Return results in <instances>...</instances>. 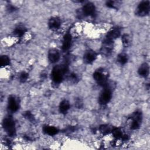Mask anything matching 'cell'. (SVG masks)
<instances>
[{
    "instance_id": "6da1fadb",
    "label": "cell",
    "mask_w": 150,
    "mask_h": 150,
    "mask_svg": "<svg viewBox=\"0 0 150 150\" xmlns=\"http://www.w3.org/2000/svg\"><path fill=\"white\" fill-rule=\"evenodd\" d=\"M68 70L67 65L66 64L55 66L51 73V77L55 83H59L63 79L64 75Z\"/></svg>"
},
{
    "instance_id": "7a4b0ae2",
    "label": "cell",
    "mask_w": 150,
    "mask_h": 150,
    "mask_svg": "<svg viewBox=\"0 0 150 150\" xmlns=\"http://www.w3.org/2000/svg\"><path fill=\"white\" fill-rule=\"evenodd\" d=\"M4 131L9 136H13L15 134V124L12 117H8L4 118L2 122Z\"/></svg>"
},
{
    "instance_id": "3957f363",
    "label": "cell",
    "mask_w": 150,
    "mask_h": 150,
    "mask_svg": "<svg viewBox=\"0 0 150 150\" xmlns=\"http://www.w3.org/2000/svg\"><path fill=\"white\" fill-rule=\"evenodd\" d=\"M142 121V114L140 111L134 112L129 118L130 128L132 129H137L139 128Z\"/></svg>"
},
{
    "instance_id": "277c9868",
    "label": "cell",
    "mask_w": 150,
    "mask_h": 150,
    "mask_svg": "<svg viewBox=\"0 0 150 150\" xmlns=\"http://www.w3.org/2000/svg\"><path fill=\"white\" fill-rule=\"evenodd\" d=\"M149 1H142L139 4L137 8L136 13L140 16H146L149 12Z\"/></svg>"
},
{
    "instance_id": "5b68a950",
    "label": "cell",
    "mask_w": 150,
    "mask_h": 150,
    "mask_svg": "<svg viewBox=\"0 0 150 150\" xmlns=\"http://www.w3.org/2000/svg\"><path fill=\"white\" fill-rule=\"evenodd\" d=\"M112 97V93L111 90L107 86L101 93L99 96V103L102 105H105L110 102Z\"/></svg>"
},
{
    "instance_id": "8992f818",
    "label": "cell",
    "mask_w": 150,
    "mask_h": 150,
    "mask_svg": "<svg viewBox=\"0 0 150 150\" xmlns=\"http://www.w3.org/2000/svg\"><path fill=\"white\" fill-rule=\"evenodd\" d=\"M93 79L100 85L104 87L107 86V76L104 73L103 70H98L95 71L94 73H93Z\"/></svg>"
},
{
    "instance_id": "52a82bcc",
    "label": "cell",
    "mask_w": 150,
    "mask_h": 150,
    "mask_svg": "<svg viewBox=\"0 0 150 150\" xmlns=\"http://www.w3.org/2000/svg\"><path fill=\"white\" fill-rule=\"evenodd\" d=\"M121 34V31L120 28L116 27L114 28H112L107 34L106 38L105 39V41L112 43L113 41L118 38Z\"/></svg>"
},
{
    "instance_id": "ba28073f",
    "label": "cell",
    "mask_w": 150,
    "mask_h": 150,
    "mask_svg": "<svg viewBox=\"0 0 150 150\" xmlns=\"http://www.w3.org/2000/svg\"><path fill=\"white\" fill-rule=\"evenodd\" d=\"M84 15L87 16H93L95 13L96 8L94 5L91 2H87L84 5L82 9Z\"/></svg>"
},
{
    "instance_id": "9c48e42d",
    "label": "cell",
    "mask_w": 150,
    "mask_h": 150,
    "mask_svg": "<svg viewBox=\"0 0 150 150\" xmlns=\"http://www.w3.org/2000/svg\"><path fill=\"white\" fill-rule=\"evenodd\" d=\"M61 23L62 22L60 18L58 17L54 16L50 19L48 22V25L50 29L53 30H57L60 28Z\"/></svg>"
},
{
    "instance_id": "30bf717a",
    "label": "cell",
    "mask_w": 150,
    "mask_h": 150,
    "mask_svg": "<svg viewBox=\"0 0 150 150\" xmlns=\"http://www.w3.org/2000/svg\"><path fill=\"white\" fill-rule=\"evenodd\" d=\"M72 42V35L70 33H67L64 35L62 42V50L63 51L68 50L71 45Z\"/></svg>"
},
{
    "instance_id": "8fae6325",
    "label": "cell",
    "mask_w": 150,
    "mask_h": 150,
    "mask_svg": "<svg viewBox=\"0 0 150 150\" xmlns=\"http://www.w3.org/2000/svg\"><path fill=\"white\" fill-rule=\"evenodd\" d=\"M8 110L12 112H16L19 108V104L14 96H10L8 98Z\"/></svg>"
},
{
    "instance_id": "7c38bea8",
    "label": "cell",
    "mask_w": 150,
    "mask_h": 150,
    "mask_svg": "<svg viewBox=\"0 0 150 150\" xmlns=\"http://www.w3.org/2000/svg\"><path fill=\"white\" fill-rule=\"evenodd\" d=\"M97 58V53L92 50H87L84 55V60L87 64H90L94 62Z\"/></svg>"
},
{
    "instance_id": "4fadbf2b",
    "label": "cell",
    "mask_w": 150,
    "mask_h": 150,
    "mask_svg": "<svg viewBox=\"0 0 150 150\" xmlns=\"http://www.w3.org/2000/svg\"><path fill=\"white\" fill-rule=\"evenodd\" d=\"M60 59V53L56 49H52L49 50L48 53V59L52 63H56L59 61Z\"/></svg>"
},
{
    "instance_id": "5bb4252c",
    "label": "cell",
    "mask_w": 150,
    "mask_h": 150,
    "mask_svg": "<svg viewBox=\"0 0 150 150\" xmlns=\"http://www.w3.org/2000/svg\"><path fill=\"white\" fill-rule=\"evenodd\" d=\"M149 70L148 64L146 63H143L138 69V74L143 77H146L149 74Z\"/></svg>"
},
{
    "instance_id": "9a60e30c",
    "label": "cell",
    "mask_w": 150,
    "mask_h": 150,
    "mask_svg": "<svg viewBox=\"0 0 150 150\" xmlns=\"http://www.w3.org/2000/svg\"><path fill=\"white\" fill-rule=\"evenodd\" d=\"M70 103L67 100H62L59 104V111L62 114H66L70 109Z\"/></svg>"
},
{
    "instance_id": "2e32d148",
    "label": "cell",
    "mask_w": 150,
    "mask_h": 150,
    "mask_svg": "<svg viewBox=\"0 0 150 150\" xmlns=\"http://www.w3.org/2000/svg\"><path fill=\"white\" fill-rule=\"evenodd\" d=\"M43 132L49 135L52 136L57 134L58 129L52 125H46L43 128Z\"/></svg>"
},
{
    "instance_id": "e0dca14e",
    "label": "cell",
    "mask_w": 150,
    "mask_h": 150,
    "mask_svg": "<svg viewBox=\"0 0 150 150\" xmlns=\"http://www.w3.org/2000/svg\"><path fill=\"white\" fill-rule=\"evenodd\" d=\"M13 33H14V35L16 38L23 37L26 33V28L24 26H18L14 30Z\"/></svg>"
},
{
    "instance_id": "ac0fdd59",
    "label": "cell",
    "mask_w": 150,
    "mask_h": 150,
    "mask_svg": "<svg viewBox=\"0 0 150 150\" xmlns=\"http://www.w3.org/2000/svg\"><path fill=\"white\" fill-rule=\"evenodd\" d=\"M0 64L2 67H5L10 64V59L6 55H2L1 56L0 59Z\"/></svg>"
},
{
    "instance_id": "d6986e66",
    "label": "cell",
    "mask_w": 150,
    "mask_h": 150,
    "mask_svg": "<svg viewBox=\"0 0 150 150\" xmlns=\"http://www.w3.org/2000/svg\"><path fill=\"white\" fill-rule=\"evenodd\" d=\"M128 61V56L125 53H121L118 56V62L121 64H125Z\"/></svg>"
},
{
    "instance_id": "ffe728a7",
    "label": "cell",
    "mask_w": 150,
    "mask_h": 150,
    "mask_svg": "<svg viewBox=\"0 0 150 150\" xmlns=\"http://www.w3.org/2000/svg\"><path fill=\"white\" fill-rule=\"evenodd\" d=\"M121 40H122L123 45L125 46H128L131 43L130 42H131L130 37L128 35H127V34H124L122 36Z\"/></svg>"
},
{
    "instance_id": "44dd1931",
    "label": "cell",
    "mask_w": 150,
    "mask_h": 150,
    "mask_svg": "<svg viewBox=\"0 0 150 150\" xmlns=\"http://www.w3.org/2000/svg\"><path fill=\"white\" fill-rule=\"evenodd\" d=\"M112 129L108 125H103L100 127V131L103 134H108L109 132H111Z\"/></svg>"
},
{
    "instance_id": "7402d4cb",
    "label": "cell",
    "mask_w": 150,
    "mask_h": 150,
    "mask_svg": "<svg viewBox=\"0 0 150 150\" xmlns=\"http://www.w3.org/2000/svg\"><path fill=\"white\" fill-rule=\"evenodd\" d=\"M28 78V74L26 72L23 71L19 75V80L21 82L23 83V82L26 81L27 80Z\"/></svg>"
},
{
    "instance_id": "603a6c76",
    "label": "cell",
    "mask_w": 150,
    "mask_h": 150,
    "mask_svg": "<svg viewBox=\"0 0 150 150\" xmlns=\"http://www.w3.org/2000/svg\"><path fill=\"white\" fill-rule=\"evenodd\" d=\"M117 4H118L117 2L114 1H109L107 2V6L111 8H115Z\"/></svg>"
},
{
    "instance_id": "cb8c5ba5",
    "label": "cell",
    "mask_w": 150,
    "mask_h": 150,
    "mask_svg": "<svg viewBox=\"0 0 150 150\" xmlns=\"http://www.w3.org/2000/svg\"><path fill=\"white\" fill-rule=\"evenodd\" d=\"M70 80H71V81H75L77 80V76H76V74L74 73H71L70 75Z\"/></svg>"
}]
</instances>
